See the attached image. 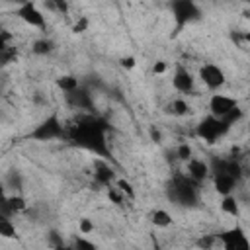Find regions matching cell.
<instances>
[{
    "mask_svg": "<svg viewBox=\"0 0 250 250\" xmlns=\"http://www.w3.org/2000/svg\"><path fill=\"white\" fill-rule=\"evenodd\" d=\"M57 86H59L64 94H68V92H72V90H76V88L80 86V80H78L74 74H62V76L57 78Z\"/></svg>",
    "mask_w": 250,
    "mask_h": 250,
    "instance_id": "e0dca14e",
    "label": "cell"
},
{
    "mask_svg": "<svg viewBox=\"0 0 250 250\" xmlns=\"http://www.w3.org/2000/svg\"><path fill=\"white\" fill-rule=\"evenodd\" d=\"M236 105H238L236 100L230 98V96H225V94H213L211 100H209V111H211V115L217 117V119L225 117V115H227L230 109H234Z\"/></svg>",
    "mask_w": 250,
    "mask_h": 250,
    "instance_id": "30bf717a",
    "label": "cell"
},
{
    "mask_svg": "<svg viewBox=\"0 0 250 250\" xmlns=\"http://www.w3.org/2000/svg\"><path fill=\"white\" fill-rule=\"evenodd\" d=\"M199 78H201V82L209 90H219L227 82V76H225L223 68L217 66V64H213V62H207V64H203L199 68Z\"/></svg>",
    "mask_w": 250,
    "mask_h": 250,
    "instance_id": "52a82bcc",
    "label": "cell"
},
{
    "mask_svg": "<svg viewBox=\"0 0 250 250\" xmlns=\"http://www.w3.org/2000/svg\"><path fill=\"white\" fill-rule=\"evenodd\" d=\"M150 139H152L154 143H160V141H162V135H160V131H156V129H150Z\"/></svg>",
    "mask_w": 250,
    "mask_h": 250,
    "instance_id": "d590c367",
    "label": "cell"
},
{
    "mask_svg": "<svg viewBox=\"0 0 250 250\" xmlns=\"http://www.w3.org/2000/svg\"><path fill=\"white\" fill-rule=\"evenodd\" d=\"M6 201H8V207L12 209L14 215L27 211V201H25V197L21 193H12V195L6 197Z\"/></svg>",
    "mask_w": 250,
    "mask_h": 250,
    "instance_id": "2e32d148",
    "label": "cell"
},
{
    "mask_svg": "<svg viewBox=\"0 0 250 250\" xmlns=\"http://www.w3.org/2000/svg\"><path fill=\"white\" fill-rule=\"evenodd\" d=\"M170 10H172V18L176 21V31L174 33H180L188 23L197 21L201 18L199 6L191 0H174L170 4Z\"/></svg>",
    "mask_w": 250,
    "mask_h": 250,
    "instance_id": "277c9868",
    "label": "cell"
},
{
    "mask_svg": "<svg viewBox=\"0 0 250 250\" xmlns=\"http://www.w3.org/2000/svg\"><path fill=\"white\" fill-rule=\"evenodd\" d=\"M49 244H51L53 250H55L57 246H61V244H64V242H62V236H61L57 230H51V232H49Z\"/></svg>",
    "mask_w": 250,
    "mask_h": 250,
    "instance_id": "4dcf8cb0",
    "label": "cell"
},
{
    "mask_svg": "<svg viewBox=\"0 0 250 250\" xmlns=\"http://www.w3.org/2000/svg\"><path fill=\"white\" fill-rule=\"evenodd\" d=\"M225 174L232 176L236 182L242 178V166L236 158H227V164H225Z\"/></svg>",
    "mask_w": 250,
    "mask_h": 250,
    "instance_id": "603a6c76",
    "label": "cell"
},
{
    "mask_svg": "<svg viewBox=\"0 0 250 250\" xmlns=\"http://www.w3.org/2000/svg\"><path fill=\"white\" fill-rule=\"evenodd\" d=\"M107 195H109V199H111L113 203H117V205L123 201V193H121L115 186H109V188H107Z\"/></svg>",
    "mask_w": 250,
    "mask_h": 250,
    "instance_id": "f1b7e54d",
    "label": "cell"
},
{
    "mask_svg": "<svg viewBox=\"0 0 250 250\" xmlns=\"http://www.w3.org/2000/svg\"><path fill=\"white\" fill-rule=\"evenodd\" d=\"M199 184L186 174H176L166 184V197L182 207H195L199 203Z\"/></svg>",
    "mask_w": 250,
    "mask_h": 250,
    "instance_id": "7a4b0ae2",
    "label": "cell"
},
{
    "mask_svg": "<svg viewBox=\"0 0 250 250\" xmlns=\"http://www.w3.org/2000/svg\"><path fill=\"white\" fill-rule=\"evenodd\" d=\"M66 104L74 109H84V111H94V100H92V92L86 86H78L76 90L64 94Z\"/></svg>",
    "mask_w": 250,
    "mask_h": 250,
    "instance_id": "9c48e42d",
    "label": "cell"
},
{
    "mask_svg": "<svg viewBox=\"0 0 250 250\" xmlns=\"http://www.w3.org/2000/svg\"><path fill=\"white\" fill-rule=\"evenodd\" d=\"M107 131H109L107 119L100 115H88V117H80L66 131V141L78 148L90 150L102 158L111 160V150L107 146Z\"/></svg>",
    "mask_w": 250,
    "mask_h": 250,
    "instance_id": "6da1fadb",
    "label": "cell"
},
{
    "mask_svg": "<svg viewBox=\"0 0 250 250\" xmlns=\"http://www.w3.org/2000/svg\"><path fill=\"white\" fill-rule=\"evenodd\" d=\"M176 156H178V160L188 162V160H191V158H193V148H191L188 143H182V145L176 148Z\"/></svg>",
    "mask_w": 250,
    "mask_h": 250,
    "instance_id": "484cf974",
    "label": "cell"
},
{
    "mask_svg": "<svg viewBox=\"0 0 250 250\" xmlns=\"http://www.w3.org/2000/svg\"><path fill=\"white\" fill-rule=\"evenodd\" d=\"M27 139L39 141V143H47V141H55V139H66V129H64L62 121L59 119V115L51 113L35 125V129L27 135Z\"/></svg>",
    "mask_w": 250,
    "mask_h": 250,
    "instance_id": "3957f363",
    "label": "cell"
},
{
    "mask_svg": "<svg viewBox=\"0 0 250 250\" xmlns=\"http://www.w3.org/2000/svg\"><path fill=\"white\" fill-rule=\"evenodd\" d=\"M88 25H90L88 18H84V16H82V18H80V20H78V21L72 25V31H74V33H84V31L88 29Z\"/></svg>",
    "mask_w": 250,
    "mask_h": 250,
    "instance_id": "f546056e",
    "label": "cell"
},
{
    "mask_svg": "<svg viewBox=\"0 0 250 250\" xmlns=\"http://www.w3.org/2000/svg\"><path fill=\"white\" fill-rule=\"evenodd\" d=\"M236 180L232 178V176H229V174H219V176H213V188H215V191L219 193V195H232V191H234V188H236Z\"/></svg>",
    "mask_w": 250,
    "mask_h": 250,
    "instance_id": "5bb4252c",
    "label": "cell"
},
{
    "mask_svg": "<svg viewBox=\"0 0 250 250\" xmlns=\"http://www.w3.org/2000/svg\"><path fill=\"white\" fill-rule=\"evenodd\" d=\"M227 131H229V127H227L221 119H217V117H213V115L203 117V119L197 123V127H195V135H197L201 141H205L207 145L217 143Z\"/></svg>",
    "mask_w": 250,
    "mask_h": 250,
    "instance_id": "5b68a950",
    "label": "cell"
},
{
    "mask_svg": "<svg viewBox=\"0 0 250 250\" xmlns=\"http://www.w3.org/2000/svg\"><path fill=\"white\" fill-rule=\"evenodd\" d=\"M2 199H6V186H4V182H0V201Z\"/></svg>",
    "mask_w": 250,
    "mask_h": 250,
    "instance_id": "8d00e7d4",
    "label": "cell"
},
{
    "mask_svg": "<svg viewBox=\"0 0 250 250\" xmlns=\"http://www.w3.org/2000/svg\"><path fill=\"white\" fill-rule=\"evenodd\" d=\"M94 180H96V184H100L104 188H109L115 182V170H113V166H109L107 162L98 160L96 166H94Z\"/></svg>",
    "mask_w": 250,
    "mask_h": 250,
    "instance_id": "7c38bea8",
    "label": "cell"
},
{
    "mask_svg": "<svg viewBox=\"0 0 250 250\" xmlns=\"http://www.w3.org/2000/svg\"><path fill=\"white\" fill-rule=\"evenodd\" d=\"M55 250H74V248H72V244H61V246H57Z\"/></svg>",
    "mask_w": 250,
    "mask_h": 250,
    "instance_id": "74e56055",
    "label": "cell"
},
{
    "mask_svg": "<svg viewBox=\"0 0 250 250\" xmlns=\"http://www.w3.org/2000/svg\"><path fill=\"white\" fill-rule=\"evenodd\" d=\"M172 115H176V117H184L188 111H189V105H188V102L186 100H182V98H176V100H172V104H170V109H168Z\"/></svg>",
    "mask_w": 250,
    "mask_h": 250,
    "instance_id": "7402d4cb",
    "label": "cell"
},
{
    "mask_svg": "<svg viewBox=\"0 0 250 250\" xmlns=\"http://www.w3.org/2000/svg\"><path fill=\"white\" fill-rule=\"evenodd\" d=\"M72 248H74V250H100L92 240H88V238H84V236H74Z\"/></svg>",
    "mask_w": 250,
    "mask_h": 250,
    "instance_id": "d4e9b609",
    "label": "cell"
},
{
    "mask_svg": "<svg viewBox=\"0 0 250 250\" xmlns=\"http://www.w3.org/2000/svg\"><path fill=\"white\" fill-rule=\"evenodd\" d=\"M115 188H117L123 195H127V197H131V199L135 197V189H133V186H131L127 180H123V178H121V180H115Z\"/></svg>",
    "mask_w": 250,
    "mask_h": 250,
    "instance_id": "4316f807",
    "label": "cell"
},
{
    "mask_svg": "<svg viewBox=\"0 0 250 250\" xmlns=\"http://www.w3.org/2000/svg\"><path fill=\"white\" fill-rule=\"evenodd\" d=\"M217 242V234H205V236H201L197 242H195V246L197 248H201V250H211V246Z\"/></svg>",
    "mask_w": 250,
    "mask_h": 250,
    "instance_id": "83f0119b",
    "label": "cell"
},
{
    "mask_svg": "<svg viewBox=\"0 0 250 250\" xmlns=\"http://www.w3.org/2000/svg\"><path fill=\"white\" fill-rule=\"evenodd\" d=\"M150 223H152L154 227L166 229V227L172 225V215H170L166 209H156V211H152V215H150Z\"/></svg>",
    "mask_w": 250,
    "mask_h": 250,
    "instance_id": "d6986e66",
    "label": "cell"
},
{
    "mask_svg": "<svg viewBox=\"0 0 250 250\" xmlns=\"http://www.w3.org/2000/svg\"><path fill=\"white\" fill-rule=\"evenodd\" d=\"M0 236L2 238H16L18 236L16 225L8 217H4V215H0Z\"/></svg>",
    "mask_w": 250,
    "mask_h": 250,
    "instance_id": "44dd1931",
    "label": "cell"
},
{
    "mask_svg": "<svg viewBox=\"0 0 250 250\" xmlns=\"http://www.w3.org/2000/svg\"><path fill=\"white\" fill-rule=\"evenodd\" d=\"M217 240H221L223 250H250L248 236H246L244 229L238 227V225H234V227L219 232L217 234Z\"/></svg>",
    "mask_w": 250,
    "mask_h": 250,
    "instance_id": "8992f818",
    "label": "cell"
},
{
    "mask_svg": "<svg viewBox=\"0 0 250 250\" xmlns=\"http://www.w3.org/2000/svg\"><path fill=\"white\" fill-rule=\"evenodd\" d=\"M152 70H154V74H162V72L166 70V62H164V61H158V62L152 66Z\"/></svg>",
    "mask_w": 250,
    "mask_h": 250,
    "instance_id": "e575fe53",
    "label": "cell"
},
{
    "mask_svg": "<svg viewBox=\"0 0 250 250\" xmlns=\"http://www.w3.org/2000/svg\"><path fill=\"white\" fill-rule=\"evenodd\" d=\"M172 86L178 92H182V94H191L195 90V78H193V74L188 68H184L182 64H178L176 66V72L172 76Z\"/></svg>",
    "mask_w": 250,
    "mask_h": 250,
    "instance_id": "8fae6325",
    "label": "cell"
},
{
    "mask_svg": "<svg viewBox=\"0 0 250 250\" xmlns=\"http://www.w3.org/2000/svg\"><path fill=\"white\" fill-rule=\"evenodd\" d=\"M31 51H33L35 55H49V53L55 51V41H53V39H47V37L37 39V41L33 43Z\"/></svg>",
    "mask_w": 250,
    "mask_h": 250,
    "instance_id": "ffe728a7",
    "label": "cell"
},
{
    "mask_svg": "<svg viewBox=\"0 0 250 250\" xmlns=\"http://www.w3.org/2000/svg\"><path fill=\"white\" fill-rule=\"evenodd\" d=\"M4 186H6V189H12L14 193H20L21 188H23V176H21V172L16 170V168L8 170L6 180H4Z\"/></svg>",
    "mask_w": 250,
    "mask_h": 250,
    "instance_id": "9a60e30c",
    "label": "cell"
},
{
    "mask_svg": "<svg viewBox=\"0 0 250 250\" xmlns=\"http://www.w3.org/2000/svg\"><path fill=\"white\" fill-rule=\"evenodd\" d=\"M6 197H8V195H6ZM0 215H4V217H8V219L14 217V213H12V209L8 207V201H6V199L0 201Z\"/></svg>",
    "mask_w": 250,
    "mask_h": 250,
    "instance_id": "d6a6232c",
    "label": "cell"
},
{
    "mask_svg": "<svg viewBox=\"0 0 250 250\" xmlns=\"http://www.w3.org/2000/svg\"><path fill=\"white\" fill-rule=\"evenodd\" d=\"M242 115H244V111H242V109L236 105V107H234V109H230V111H229L225 117H221V121H223V123H225L229 129H230L234 123H238V121L242 119Z\"/></svg>",
    "mask_w": 250,
    "mask_h": 250,
    "instance_id": "cb8c5ba5",
    "label": "cell"
},
{
    "mask_svg": "<svg viewBox=\"0 0 250 250\" xmlns=\"http://www.w3.org/2000/svg\"><path fill=\"white\" fill-rule=\"evenodd\" d=\"M188 164V178H191L193 182H197V184H201L207 176H209V166H207V162H203V160H199V158H191V160H188L186 162Z\"/></svg>",
    "mask_w": 250,
    "mask_h": 250,
    "instance_id": "4fadbf2b",
    "label": "cell"
},
{
    "mask_svg": "<svg viewBox=\"0 0 250 250\" xmlns=\"http://www.w3.org/2000/svg\"><path fill=\"white\" fill-rule=\"evenodd\" d=\"M221 211L230 215V217H238L240 215V207H238V199L234 195H225L221 201Z\"/></svg>",
    "mask_w": 250,
    "mask_h": 250,
    "instance_id": "ac0fdd59",
    "label": "cell"
},
{
    "mask_svg": "<svg viewBox=\"0 0 250 250\" xmlns=\"http://www.w3.org/2000/svg\"><path fill=\"white\" fill-rule=\"evenodd\" d=\"M119 62H121V66H123V68H133V66L137 64L135 57H123V59H121Z\"/></svg>",
    "mask_w": 250,
    "mask_h": 250,
    "instance_id": "836d02e7",
    "label": "cell"
},
{
    "mask_svg": "<svg viewBox=\"0 0 250 250\" xmlns=\"http://www.w3.org/2000/svg\"><path fill=\"white\" fill-rule=\"evenodd\" d=\"M78 229H80V232H82V234H88V232H92V230H94V223H92L90 219H82V221H80V225H78Z\"/></svg>",
    "mask_w": 250,
    "mask_h": 250,
    "instance_id": "1f68e13d",
    "label": "cell"
},
{
    "mask_svg": "<svg viewBox=\"0 0 250 250\" xmlns=\"http://www.w3.org/2000/svg\"><path fill=\"white\" fill-rule=\"evenodd\" d=\"M18 18L21 20V21H25L27 25H31V27H39V29H45V16H43V12L33 4V2H23V4H20V8H18Z\"/></svg>",
    "mask_w": 250,
    "mask_h": 250,
    "instance_id": "ba28073f",
    "label": "cell"
}]
</instances>
